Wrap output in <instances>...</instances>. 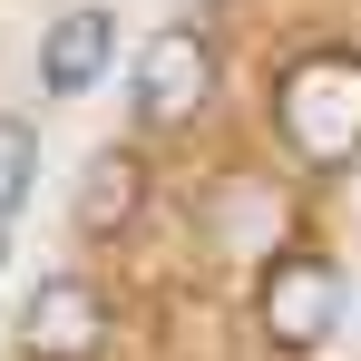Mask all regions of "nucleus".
Masks as SVG:
<instances>
[{
  "mask_svg": "<svg viewBox=\"0 0 361 361\" xmlns=\"http://www.w3.org/2000/svg\"><path fill=\"white\" fill-rule=\"evenodd\" d=\"M274 137L312 176H342L361 157V49H302L274 78Z\"/></svg>",
  "mask_w": 361,
  "mask_h": 361,
  "instance_id": "nucleus-1",
  "label": "nucleus"
},
{
  "mask_svg": "<svg viewBox=\"0 0 361 361\" xmlns=\"http://www.w3.org/2000/svg\"><path fill=\"white\" fill-rule=\"evenodd\" d=\"M254 322H264V342L274 352H312V342H332V322H342V264L332 254H274L264 264V293H254Z\"/></svg>",
  "mask_w": 361,
  "mask_h": 361,
  "instance_id": "nucleus-2",
  "label": "nucleus"
},
{
  "mask_svg": "<svg viewBox=\"0 0 361 361\" xmlns=\"http://www.w3.org/2000/svg\"><path fill=\"white\" fill-rule=\"evenodd\" d=\"M215 98V39L205 30H157L137 59V127H195Z\"/></svg>",
  "mask_w": 361,
  "mask_h": 361,
  "instance_id": "nucleus-3",
  "label": "nucleus"
},
{
  "mask_svg": "<svg viewBox=\"0 0 361 361\" xmlns=\"http://www.w3.org/2000/svg\"><path fill=\"white\" fill-rule=\"evenodd\" d=\"M108 332H118L108 293H98L88 274H59V283H39V302H30L20 352H30V361H98V352H108Z\"/></svg>",
  "mask_w": 361,
  "mask_h": 361,
  "instance_id": "nucleus-4",
  "label": "nucleus"
},
{
  "mask_svg": "<svg viewBox=\"0 0 361 361\" xmlns=\"http://www.w3.org/2000/svg\"><path fill=\"white\" fill-rule=\"evenodd\" d=\"M215 235L235 244V254H264V264H274V254H293V205H283V195H274V176H225L215 185Z\"/></svg>",
  "mask_w": 361,
  "mask_h": 361,
  "instance_id": "nucleus-5",
  "label": "nucleus"
},
{
  "mask_svg": "<svg viewBox=\"0 0 361 361\" xmlns=\"http://www.w3.org/2000/svg\"><path fill=\"white\" fill-rule=\"evenodd\" d=\"M108 49H118V20H108V10H68L59 30H49V49H39V78H49V98H78V88H98Z\"/></svg>",
  "mask_w": 361,
  "mask_h": 361,
  "instance_id": "nucleus-6",
  "label": "nucleus"
},
{
  "mask_svg": "<svg viewBox=\"0 0 361 361\" xmlns=\"http://www.w3.org/2000/svg\"><path fill=\"white\" fill-rule=\"evenodd\" d=\"M137 195H147V176H137V157H98L88 166V185H78V235H118L127 215H137Z\"/></svg>",
  "mask_w": 361,
  "mask_h": 361,
  "instance_id": "nucleus-7",
  "label": "nucleus"
},
{
  "mask_svg": "<svg viewBox=\"0 0 361 361\" xmlns=\"http://www.w3.org/2000/svg\"><path fill=\"white\" fill-rule=\"evenodd\" d=\"M30 176H39V127H30V118H0V215L30 195Z\"/></svg>",
  "mask_w": 361,
  "mask_h": 361,
  "instance_id": "nucleus-8",
  "label": "nucleus"
},
{
  "mask_svg": "<svg viewBox=\"0 0 361 361\" xmlns=\"http://www.w3.org/2000/svg\"><path fill=\"white\" fill-rule=\"evenodd\" d=\"M0 254H10V215H0Z\"/></svg>",
  "mask_w": 361,
  "mask_h": 361,
  "instance_id": "nucleus-9",
  "label": "nucleus"
}]
</instances>
